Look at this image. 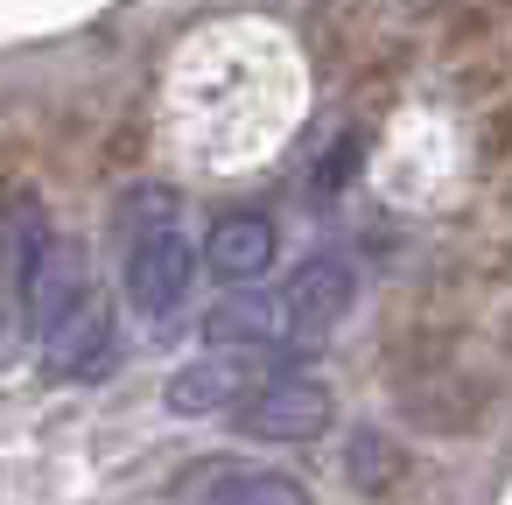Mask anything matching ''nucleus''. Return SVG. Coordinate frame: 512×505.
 Listing matches in <instances>:
<instances>
[{"mask_svg": "<svg viewBox=\"0 0 512 505\" xmlns=\"http://www.w3.org/2000/svg\"><path fill=\"white\" fill-rule=\"evenodd\" d=\"M204 267H211L218 281H232V288L260 281V274L274 267V218H260V211H225V218L211 225V239H204Z\"/></svg>", "mask_w": 512, "mask_h": 505, "instance_id": "obj_6", "label": "nucleus"}, {"mask_svg": "<svg viewBox=\"0 0 512 505\" xmlns=\"http://www.w3.org/2000/svg\"><path fill=\"white\" fill-rule=\"evenodd\" d=\"M204 505H316L295 477H267V470H225L218 463V484L197 491Z\"/></svg>", "mask_w": 512, "mask_h": 505, "instance_id": "obj_9", "label": "nucleus"}, {"mask_svg": "<svg viewBox=\"0 0 512 505\" xmlns=\"http://www.w3.org/2000/svg\"><path fill=\"white\" fill-rule=\"evenodd\" d=\"M351 295H358V281H351V267H344V260H309V267H295V274H288V288H281L288 337H323L330 323H344Z\"/></svg>", "mask_w": 512, "mask_h": 505, "instance_id": "obj_4", "label": "nucleus"}, {"mask_svg": "<svg viewBox=\"0 0 512 505\" xmlns=\"http://www.w3.org/2000/svg\"><path fill=\"white\" fill-rule=\"evenodd\" d=\"M190 274H197V253H190V239L169 218L134 232V246H127V295H134L141 316H155V323L176 316L190 302Z\"/></svg>", "mask_w": 512, "mask_h": 505, "instance_id": "obj_2", "label": "nucleus"}, {"mask_svg": "<svg viewBox=\"0 0 512 505\" xmlns=\"http://www.w3.org/2000/svg\"><path fill=\"white\" fill-rule=\"evenodd\" d=\"M246 358H260V351H225V358H197V365H183L169 386H162V407L169 414H218V407H232L246 386H253V365Z\"/></svg>", "mask_w": 512, "mask_h": 505, "instance_id": "obj_7", "label": "nucleus"}, {"mask_svg": "<svg viewBox=\"0 0 512 505\" xmlns=\"http://www.w3.org/2000/svg\"><path fill=\"white\" fill-rule=\"evenodd\" d=\"M351 463V484H365V491H386L393 484V442H379V435H351V449H344Z\"/></svg>", "mask_w": 512, "mask_h": 505, "instance_id": "obj_10", "label": "nucleus"}, {"mask_svg": "<svg viewBox=\"0 0 512 505\" xmlns=\"http://www.w3.org/2000/svg\"><path fill=\"white\" fill-rule=\"evenodd\" d=\"M43 358H50L57 379H92V372L113 358V309H106L99 288H85V295L43 330Z\"/></svg>", "mask_w": 512, "mask_h": 505, "instance_id": "obj_3", "label": "nucleus"}, {"mask_svg": "<svg viewBox=\"0 0 512 505\" xmlns=\"http://www.w3.org/2000/svg\"><path fill=\"white\" fill-rule=\"evenodd\" d=\"M85 288H92V274H85L78 246H71V239H57V232H50V246L36 253V267L15 281L22 316H29V330H36V337H43V330H50V323H57V316H64V309L85 295Z\"/></svg>", "mask_w": 512, "mask_h": 505, "instance_id": "obj_5", "label": "nucleus"}, {"mask_svg": "<svg viewBox=\"0 0 512 505\" xmlns=\"http://www.w3.org/2000/svg\"><path fill=\"white\" fill-rule=\"evenodd\" d=\"M330 386L323 379H302V372H274V379H253L239 400H232V428L253 435V442H316L330 428Z\"/></svg>", "mask_w": 512, "mask_h": 505, "instance_id": "obj_1", "label": "nucleus"}, {"mask_svg": "<svg viewBox=\"0 0 512 505\" xmlns=\"http://www.w3.org/2000/svg\"><path fill=\"white\" fill-rule=\"evenodd\" d=\"M288 337V316H281V295H225L211 316H204V344L211 351H274Z\"/></svg>", "mask_w": 512, "mask_h": 505, "instance_id": "obj_8", "label": "nucleus"}]
</instances>
